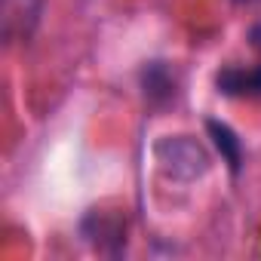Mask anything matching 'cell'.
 <instances>
[{"instance_id": "cell-1", "label": "cell", "mask_w": 261, "mask_h": 261, "mask_svg": "<svg viewBox=\"0 0 261 261\" xmlns=\"http://www.w3.org/2000/svg\"><path fill=\"white\" fill-rule=\"evenodd\" d=\"M160 160L169 163L172 172H185L188 178H194L197 172L206 169V154L200 151V145L185 142V139H175V142L160 145Z\"/></svg>"}, {"instance_id": "cell-2", "label": "cell", "mask_w": 261, "mask_h": 261, "mask_svg": "<svg viewBox=\"0 0 261 261\" xmlns=\"http://www.w3.org/2000/svg\"><path fill=\"white\" fill-rule=\"evenodd\" d=\"M218 86L230 95H246V92H261V71H240L227 68L218 74Z\"/></svg>"}, {"instance_id": "cell-3", "label": "cell", "mask_w": 261, "mask_h": 261, "mask_svg": "<svg viewBox=\"0 0 261 261\" xmlns=\"http://www.w3.org/2000/svg\"><path fill=\"white\" fill-rule=\"evenodd\" d=\"M209 129H212V136H215V145L224 151L227 163L237 169V166H240V142H237V136L230 133L227 126H221V123H209Z\"/></svg>"}]
</instances>
